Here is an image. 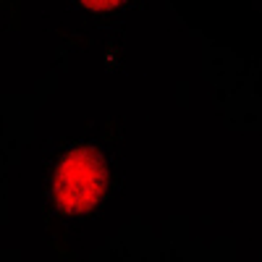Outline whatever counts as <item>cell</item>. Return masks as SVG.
I'll return each instance as SVG.
<instances>
[{
    "label": "cell",
    "instance_id": "cell-2",
    "mask_svg": "<svg viewBox=\"0 0 262 262\" xmlns=\"http://www.w3.org/2000/svg\"><path fill=\"white\" fill-rule=\"evenodd\" d=\"M84 8H90V11H107V8H113L118 0H81Z\"/></svg>",
    "mask_w": 262,
    "mask_h": 262
},
{
    "label": "cell",
    "instance_id": "cell-1",
    "mask_svg": "<svg viewBox=\"0 0 262 262\" xmlns=\"http://www.w3.org/2000/svg\"><path fill=\"white\" fill-rule=\"evenodd\" d=\"M105 168L92 149L69 152L55 173V200L66 212L90 210L102 194Z\"/></svg>",
    "mask_w": 262,
    "mask_h": 262
}]
</instances>
